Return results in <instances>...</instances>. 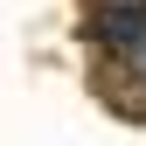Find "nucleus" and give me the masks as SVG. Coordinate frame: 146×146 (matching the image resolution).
Masks as SVG:
<instances>
[{
  "label": "nucleus",
  "instance_id": "obj_1",
  "mask_svg": "<svg viewBox=\"0 0 146 146\" xmlns=\"http://www.w3.org/2000/svg\"><path fill=\"white\" fill-rule=\"evenodd\" d=\"M98 7H146V0H98Z\"/></svg>",
  "mask_w": 146,
  "mask_h": 146
}]
</instances>
